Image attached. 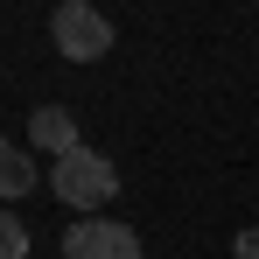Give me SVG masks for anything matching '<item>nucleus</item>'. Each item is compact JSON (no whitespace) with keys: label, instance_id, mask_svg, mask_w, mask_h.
I'll use <instances>...</instances> for the list:
<instances>
[{"label":"nucleus","instance_id":"1","mask_svg":"<svg viewBox=\"0 0 259 259\" xmlns=\"http://www.w3.org/2000/svg\"><path fill=\"white\" fill-rule=\"evenodd\" d=\"M49 189H56V203L77 217H105V203L119 196V168L98 154V147H77V154H63L56 168H49Z\"/></svg>","mask_w":259,"mask_h":259},{"label":"nucleus","instance_id":"2","mask_svg":"<svg viewBox=\"0 0 259 259\" xmlns=\"http://www.w3.org/2000/svg\"><path fill=\"white\" fill-rule=\"evenodd\" d=\"M49 35H56V56H70V63L112 56V21H105L91 0H63V7L49 14Z\"/></svg>","mask_w":259,"mask_h":259},{"label":"nucleus","instance_id":"3","mask_svg":"<svg viewBox=\"0 0 259 259\" xmlns=\"http://www.w3.org/2000/svg\"><path fill=\"white\" fill-rule=\"evenodd\" d=\"M63 259H140V231L119 217H77L63 231Z\"/></svg>","mask_w":259,"mask_h":259},{"label":"nucleus","instance_id":"4","mask_svg":"<svg viewBox=\"0 0 259 259\" xmlns=\"http://www.w3.org/2000/svg\"><path fill=\"white\" fill-rule=\"evenodd\" d=\"M28 140L42 147V154H77L84 140H77V119H70V105H35V119H28Z\"/></svg>","mask_w":259,"mask_h":259},{"label":"nucleus","instance_id":"5","mask_svg":"<svg viewBox=\"0 0 259 259\" xmlns=\"http://www.w3.org/2000/svg\"><path fill=\"white\" fill-rule=\"evenodd\" d=\"M35 182H42V168L28 161V147H14V140H0V196L14 203V196H28Z\"/></svg>","mask_w":259,"mask_h":259},{"label":"nucleus","instance_id":"6","mask_svg":"<svg viewBox=\"0 0 259 259\" xmlns=\"http://www.w3.org/2000/svg\"><path fill=\"white\" fill-rule=\"evenodd\" d=\"M0 259H28V224L0 210Z\"/></svg>","mask_w":259,"mask_h":259},{"label":"nucleus","instance_id":"7","mask_svg":"<svg viewBox=\"0 0 259 259\" xmlns=\"http://www.w3.org/2000/svg\"><path fill=\"white\" fill-rule=\"evenodd\" d=\"M238 259H259V231H238Z\"/></svg>","mask_w":259,"mask_h":259}]
</instances>
